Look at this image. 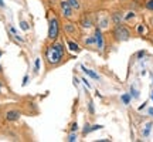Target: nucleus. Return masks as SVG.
Listing matches in <instances>:
<instances>
[{
  "mask_svg": "<svg viewBox=\"0 0 153 142\" xmlns=\"http://www.w3.org/2000/svg\"><path fill=\"white\" fill-rule=\"evenodd\" d=\"M63 57H64V47L61 43H55V44L50 45L47 48V58H48L50 63H58Z\"/></svg>",
  "mask_w": 153,
  "mask_h": 142,
  "instance_id": "f257e3e1",
  "label": "nucleus"
},
{
  "mask_svg": "<svg viewBox=\"0 0 153 142\" xmlns=\"http://www.w3.org/2000/svg\"><path fill=\"white\" fill-rule=\"evenodd\" d=\"M114 34H115V37L119 40V41H125V40H128L129 37H130V33H129V30H128L125 26H122V24H116Z\"/></svg>",
  "mask_w": 153,
  "mask_h": 142,
  "instance_id": "f03ea898",
  "label": "nucleus"
},
{
  "mask_svg": "<svg viewBox=\"0 0 153 142\" xmlns=\"http://www.w3.org/2000/svg\"><path fill=\"white\" fill-rule=\"evenodd\" d=\"M58 30H60V24H58V20L54 19L50 20V29H48V39L50 40H55L58 37Z\"/></svg>",
  "mask_w": 153,
  "mask_h": 142,
  "instance_id": "7ed1b4c3",
  "label": "nucleus"
},
{
  "mask_svg": "<svg viewBox=\"0 0 153 142\" xmlns=\"http://www.w3.org/2000/svg\"><path fill=\"white\" fill-rule=\"evenodd\" d=\"M60 7H61V12H63V16L64 17H72V7L70 6V3L68 1H65V0H63L61 3H60Z\"/></svg>",
  "mask_w": 153,
  "mask_h": 142,
  "instance_id": "20e7f679",
  "label": "nucleus"
},
{
  "mask_svg": "<svg viewBox=\"0 0 153 142\" xmlns=\"http://www.w3.org/2000/svg\"><path fill=\"white\" fill-rule=\"evenodd\" d=\"M21 114H20L19 111H7L6 112V119L7 121H17Z\"/></svg>",
  "mask_w": 153,
  "mask_h": 142,
  "instance_id": "39448f33",
  "label": "nucleus"
},
{
  "mask_svg": "<svg viewBox=\"0 0 153 142\" xmlns=\"http://www.w3.org/2000/svg\"><path fill=\"white\" fill-rule=\"evenodd\" d=\"M95 41H96L98 48H102V47H103V39H102V33H101L99 29H96L95 30Z\"/></svg>",
  "mask_w": 153,
  "mask_h": 142,
  "instance_id": "423d86ee",
  "label": "nucleus"
},
{
  "mask_svg": "<svg viewBox=\"0 0 153 142\" xmlns=\"http://www.w3.org/2000/svg\"><path fill=\"white\" fill-rule=\"evenodd\" d=\"M82 27H85V29H89V27L92 26V20H91V17H88V16H85V17H82Z\"/></svg>",
  "mask_w": 153,
  "mask_h": 142,
  "instance_id": "0eeeda50",
  "label": "nucleus"
},
{
  "mask_svg": "<svg viewBox=\"0 0 153 142\" xmlns=\"http://www.w3.org/2000/svg\"><path fill=\"white\" fill-rule=\"evenodd\" d=\"M68 3H70V6L74 9V10H79V7H81V4H79V1L78 0H67Z\"/></svg>",
  "mask_w": 153,
  "mask_h": 142,
  "instance_id": "6e6552de",
  "label": "nucleus"
},
{
  "mask_svg": "<svg viewBox=\"0 0 153 142\" xmlns=\"http://www.w3.org/2000/svg\"><path fill=\"white\" fill-rule=\"evenodd\" d=\"M64 29H65V31H67V33H71V34H74V33H76L75 26H74V24H71V23H68V24H65V26H64Z\"/></svg>",
  "mask_w": 153,
  "mask_h": 142,
  "instance_id": "1a4fd4ad",
  "label": "nucleus"
},
{
  "mask_svg": "<svg viewBox=\"0 0 153 142\" xmlns=\"http://www.w3.org/2000/svg\"><path fill=\"white\" fill-rule=\"evenodd\" d=\"M68 47H70L71 51H79V45L74 41H71V40H68Z\"/></svg>",
  "mask_w": 153,
  "mask_h": 142,
  "instance_id": "9d476101",
  "label": "nucleus"
},
{
  "mask_svg": "<svg viewBox=\"0 0 153 142\" xmlns=\"http://www.w3.org/2000/svg\"><path fill=\"white\" fill-rule=\"evenodd\" d=\"M82 70L85 71V74H88L89 77H92V78H94V80H99V75H98V74H95L94 71H91V70H87L85 67H82Z\"/></svg>",
  "mask_w": 153,
  "mask_h": 142,
  "instance_id": "9b49d317",
  "label": "nucleus"
},
{
  "mask_svg": "<svg viewBox=\"0 0 153 142\" xmlns=\"http://www.w3.org/2000/svg\"><path fill=\"white\" fill-rule=\"evenodd\" d=\"M121 16H119V13H115L114 14V21H115V24H121Z\"/></svg>",
  "mask_w": 153,
  "mask_h": 142,
  "instance_id": "f8f14e48",
  "label": "nucleus"
},
{
  "mask_svg": "<svg viewBox=\"0 0 153 142\" xmlns=\"http://www.w3.org/2000/svg\"><path fill=\"white\" fill-rule=\"evenodd\" d=\"M67 141H70V142H74V141H76V134L75 132H72L70 136H68V139Z\"/></svg>",
  "mask_w": 153,
  "mask_h": 142,
  "instance_id": "ddd939ff",
  "label": "nucleus"
},
{
  "mask_svg": "<svg viewBox=\"0 0 153 142\" xmlns=\"http://www.w3.org/2000/svg\"><path fill=\"white\" fill-rule=\"evenodd\" d=\"M122 101L125 104H129V101H130V97L128 95V94H125V95H122Z\"/></svg>",
  "mask_w": 153,
  "mask_h": 142,
  "instance_id": "4468645a",
  "label": "nucleus"
},
{
  "mask_svg": "<svg viewBox=\"0 0 153 142\" xmlns=\"http://www.w3.org/2000/svg\"><path fill=\"white\" fill-rule=\"evenodd\" d=\"M85 43H87V44H94V43H96L95 37H89V39H87L85 40Z\"/></svg>",
  "mask_w": 153,
  "mask_h": 142,
  "instance_id": "2eb2a0df",
  "label": "nucleus"
},
{
  "mask_svg": "<svg viewBox=\"0 0 153 142\" xmlns=\"http://www.w3.org/2000/svg\"><path fill=\"white\" fill-rule=\"evenodd\" d=\"M20 27H21L23 30H28V24H27V21H21V23H20Z\"/></svg>",
  "mask_w": 153,
  "mask_h": 142,
  "instance_id": "dca6fc26",
  "label": "nucleus"
},
{
  "mask_svg": "<svg viewBox=\"0 0 153 142\" xmlns=\"http://www.w3.org/2000/svg\"><path fill=\"white\" fill-rule=\"evenodd\" d=\"M146 7L149 9V10H153V0H149L146 3Z\"/></svg>",
  "mask_w": 153,
  "mask_h": 142,
  "instance_id": "f3484780",
  "label": "nucleus"
},
{
  "mask_svg": "<svg viewBox=\"0 0 153 142\" xmlns=\"http://www.w3.org/2000/svg\"><path fill=\"white\" fill-rule=\"evenodd\" d=\"M76 129H78V124L76 122H74L72 125H71V132H75Z\"/></svg>",
  "mask_w": 153,
  "mask_h": 142,
  "instance_id": "a211bd4d",
  "label": "nucleus"
},
{
  "mask_svg": "<svg viewBox=\"0 0 153 142\" xmlns=\"http://www.w3.org/2000/svg\"><path fill=\"white\" fill-rule=\"evenodd\" d=\"M130 91H132V95H133L135 98H138V97H139V92H138V91L135 90L133 87H132V90H130Z\"/></svg>",
  "mask_w": 153,
  "mask_h": 142,
  "instance_id": "6ab92c4d",
  "label": "nucleus"
},
{
  "mask_svg": "<svg viewBox=\"0 0 153 142\" xmlns=\"http://www.w3.org/2000/svg\"><path fill=\"white\" fill-rule=\"evenodd\" d=\"M89 131H91V127H89L88 124H87V125H85V129H84V135H87Z\"/></svg>",
  "mask_w": 153,
  "mask_h": 142,
  "instance_id": "aec40b11",
  "label": "nucleus"
},
{
  "mask_svg": "<svg viewBox=\"0 0 153 142\" xmlns=\"http://www.w3.org/2000/svg\"><path fill=\"white\" fill-rule=\"evenodd\" d=\"M89 112H91V114H94V104L92 102H89Z\"/></svg>",
  "mask_w": 153,
  "mask_h": 142,
  "instance_id": "412c9836",
  "label": "nucleus"
},
{
  "mask_svg": "<svg viewBox=\"0 0 153 142\" xmlns=\"http://www.w3.org/2000/svg\"><path fill=\"white\" fill-rule=\"evenodd\" d=\"M38 67H40V60H36V70H38Z\"/></svg>",
  "mask_w": 153,
  "mask_h": 142,
  "instance_id": "4be33fe9",
  "label": "nucleus"
},
{
  "mask_svg": "<svg viewBox=\"0 0 153 142\" xmlns=\"http://www.w3.org/2000/svg\"><path fill=\"white\" fill-rule=\"evenodd\" d=\"M143 56H145V51H140L139 54H138V57H139V58H140V57H143Z\"/></svg>",
  "mask_w": 153,
  "mask_h": 142,
  "instance_id": "5701e85b",
  "label": "nucleus"
},
{
  "mask_svg": "<svg viewBox=\"0 0 153 142\" xmlns=\"http://www.w3.org/2000/svg\"><path fill=\"white\" fill-rule=\"evenodd\" d=\"M27 80H28V77H24V80H23V85L27 84Z\"/></svg>",
  "mask_w": 153,
  "mask_h": 142,
  "instance_id": "b1692460",
  "label": "nucleus"
},
{
  "mask_svg": "<svg viewBox=\"0 0 153 142\" xmlns=\"http://www.w3.org/2000/svg\"><path fill=\"white\" fill-rule=\"evenodd\" d=\"M0 7H4V3H3V0H0Z\"/></svg>",
  "mask_w": 153,
  "mask_h": 142,
  "instance_id": "393cba45",
  "label": "nucleus"
},
{
  "mask_svg": "<svg viewBox=\"0 0 153 142\" xmlns=\"http://www.w3.org/2000/svg\"><path fill=\"white\" fill-rule=\"evenodd\" d=\"M149 114H150V115H153V108H150V110H149Z\"/></svg>",
  "mask_w": 153,
  "mask_h": 142,
  "instance_id": "a878e982",
  "label": "nucleus"
},
{
  "mask_svg": "<svg viewBox=\"0 0 153 142\" xmlns=\"http://www.w3.org/2000/svg\"><path fill=\"white\" fill-rule=\"evenodd\" d=\"M0 72H1V67H0Z\"/></svg>",
  "mask_w": 153,
  "mask_h": 142,
  "instance_id": "bb28decb",
  "label": "nucleus"
},
{
  "mask_svg": "<svg viewBox=\"0 0 153 142\" xmlns=\"http://www.w3.org/2000/svg\"><path fill=\"white\" fill-rule=\"evenodd\" d=\"M152 100H153V94H152Z\"/></svg>",
  "mask_w": 153,
  "mask_h": 142,
  "instance_id": "cd10ccee",
  "label": "nucleus"
}]
</instances>
